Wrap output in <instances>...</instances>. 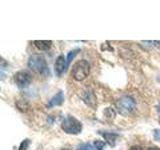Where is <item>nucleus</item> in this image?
<instances>
[{
  "mask_svg": "<svg viewBox=\"0 0 160 150\" xmlns=\"http://www.w3.org/2000/svg\"><path fill=\"white\" fill-rule=\"evenodd\" d=\"M28 67L33 71L43 75L49 73L46 60L41 55H32V56H30L28 60Z\"/></svg>",
  "mask_w": 160,
  "mask_h": 150,
  "instance_id": "f257e3e1",
  "label": "nucleus"
},
{
  "mask_svg": "<svg viewBox=\"0 0 160 150\" xmlns=\"http://www.w3.org/2000/svg\"><path fill=\"white\" fill-rule=\"evenodd\" d=\"M90 66L86 60H79L72 67L71 75L76 81H82L88 76Z\"/></svg>",
  "mask_w": 160,
  "mask_h": 150,
  "instance_id": "f03ea898",
  "label": "nucleus"
},
{
  "mask_svg": "<svg viewBox=\"0 0 160 150\" xmlns=\"http://www.w3.org/2000/svg\"><path fill=\"white\" fill-rule=\"evenodd\" d=\"M135 107H136V103H135L134 99L129 96H123L116 101V108L118 112L124 116L131 113Z\"/></svg>",
  "mask_w": 160,
  "mask_h": 150,
  "instance_id": "7ed1b4c3",
  "label": "nucleus"
},
{
  "mask_svg": "<svg viewBox=\"0 0 160 150\" xmlns=\"http://www.w3.org/2000/svg\"><path fill=\"white\" fill-rule=\"evenodd\" d=\"M61 128L64 132L68 134H78L82 130V124L76 118L72 116H67L62 121Z\"/></svg>",
  "mask_w": 160,
  "mask_h": 150,
  "instance_id": "20e7f679",
  "label": "nucleus"
},
{
  "mask_svg": "<svg viewBox=\"0 0 160 150\" xmlns=\"http://www.w3.org/2000/svg\"><path fill=\"white\" fill-rule=\"evenodd\" d=\"M31 80H32V78H31L30 73L27 71H24V70L18 71L14 75V81L19 88L28 87L29 84L31 83Z\"/></svg>",
  "mask_w": 160,
  "mask_h": 150,
  "instance_id": "39448f33",
  "label": "nucleus"
},
{
  "mask_svg": "<svg viewBox=\"0 0 160 150\" xmlns=\"http://www.w3.org/2000/svg\"><path fill=\"white\" fill-rule=\"evenodd\" d=\"M67 67L66 60H65L63 55H59L56 59V62L54 64V70L57 76H61L62 73L65 71V68Z\"/></svg>",
  "mask_w": 160,
  "mask_h": 150,
  "instance_id": "423d86ee",
  "label": "nucleus"
},
{
  "mask_svg": "<svg viewBox=\"0 0 160 150\" xmlns=\"http://www.w3.org/2000/svg\"><path fill=\"white\" fill-rule=\"evenodd\" d=\"M64 101V95H63V92L62 91H59L56 95H54V96L50 99V101L48 103L47 106L49 108L51 107H55V106H59V105H61Z\"/></svg>",
  "mask_w": 160,
  "mask_h": 150,
  "instance_id": "0eeeda50",
  "label": "nucleus"
},
{
  "mask_svg": "<svg viewBox=\"0 0 160 150\" xmlns=\"http://www.w3.org/2000/svg\"><path fill=\"white\" fill-rule=\"evenodd\" d=\"M33 43L39 50H48L52 45L51 40H35Z\"/></svg>",
  "mask_w": 160,
  "mask_h": 150,
  "instance_id": "6e6552de",
  "label": "nucleus"
},
{
  "mask_svg": "<svg viewBox=\"0 0 160 150\" xmlns=\"http://www.w3.org/2000/svg\"><path fill=\"white\" fill-rule=\"evenodd\" d=\"M102 136L104 137V139L106 140V142L110 145V146H114L115 141H116V139L118 137V134L112 133V132H104V133H102Z\"/></svg>",
  "mask_w": 160,
  "mask_h": 150,
  "instance_id": "1a4fd4ad",
  "label": "nucleus"
},
{
  "mask_svg": "<svg viewBox=\"0 0 160 150\" xmlns=\"http://www.w3.org/2000/svg\"><path fill=\"white\" fill-rule=\"evenodd\" d=\"M83 99H84V101L89 105V106H91L93 108L96 106V98H95V95L93 92L87 91L86 93H85V96L83 97Z\"/></svg>",
  "mask_w": 160,
  "mask_h": 150,
  "instance_id": "9d476101",
  "label": "nucleus"
},
{
  "mask_svg": "<svg viewBox=\"0 0 160 150\" xmlns=\"http://www.w3.org/2000/svg\"><path fill=\"white\" fill-rule=\"evenodd\" d=\"M80 51V49H74V50H72V51H70L69 53H68V55H67V60H66V63H67V67L69 66V64H70V62L72 61V60L74 59V57L76 56L77 55V53Z\"/></svg>",
  "mask_w": 160,
  "mask_h": 150,
  "instance_id": "9b49d317",
  "label": "nucleus"
},
{
  "mask_svg": "<svg viewBox=\"0 0 160 150\" xmlns=\"http://www.w3.org/2000/svg\"><path fill=\"white\" fill-rule=\"evenodd\" d=\"M93 145H94L95 150H103L105 147V143L103 141H101V140H95Z\"/></svg>",
  "mask_w": 160,
  "mask_h": 150,
  "instance_id": "f8f14e48",
  "label": "nucleus"
},
{
  "mask_svg": "<svg viewBox=\"0 0 160 150\" xmlns=\"http://www.w3.org/2000/svg\"><path fill=\"white\" fill-rule=\"evenodd\" d=\"M29 144H30V140L29 139L23 140V141L21 142V144H20V146H19V150H27Z\"/></svg>",
  "mask_w": 160,
  "mask_h": 150,
  "instance_id": "ddd939ff",
  "label": "nucleus"
},
{
  "mask_svg": "<svg viewBox=\"0 0 160 150\" xmlns=\"http://www.w3.org/2000/svg\"><path fill=\"white\" fill-rule=\"evenodd\" d=\"M104 113L109 118H114V116H115V111H114L112 108H107L106 110H105Z\"/></svg>",
  "mask_w": 160,
  "mask_h": 150,
  "instance_id": "4468645a",
  "label": "nucleus"
},
{
  "mask_svg": "<svg viewBox=\"0 0 160 150\" xmlns=\"http://www.w3.org/2000/svg\"><path fill=\"white\" fill-rule=\"evenodd\" d=\"M153 135H154V139L156 141H160V129H155Z\"/></svg>",
  "mask_w": 160,
  "mask_h": 150,
  "instance_id": "2eb2a0df",
  "label": "nucleus"
},
{
  "mask_svg": "<svg viewBox=\"0 0 160 150\" xmlns=\"http://www.w3.org/2000/svg\"><path fill=\"white\" fill-rule=\"evenodd\" d=\"M129 150H143V148L140 146H132L129 148Z\"/></svg>",
  "mask_w": 160,
  "mask_h": 150,
  "instance_id": "dca6fc26",
  "label": "nucleus"
},
{
  "mask_svg": "<svg viewBox=\"0 0 160 150\" xmlns=\"http://www.w3.org/2000/svg\"><path fill=\"white\" fill-rule=\"evenodd\" d=\"M147 150H160V148H157V147H149Z\"/></svg>",
  "mask_w": 160,
  "mask_h": 150,
  "instance_id": "f3484780",
  "label": "nucleus"
},
{
  "mask_svg": "<svg viewBox=\"0 0 160 150\" xmlns=\"http://www.w3.org/2000/svg\"><path fill=\"white\" fill-rule=\"evenodd\" d=\"M157 111L160 113V103H159V105H158V106H157Z\"/></svg>",
  "mask_w": 160,
  "mask_h": 150,
  "instance_id": "a211bd4d",
  "label": "nucleus"
},
{
  "mask_svg": "<svg viewBox=\"0 0 160 150\" xmlns=\"http://www.w3.org/2000/svg\"><path fill=\"white\" fill-rule=\"evenodd\" d=\"M61 150H69V149H61Z\"/></svg>",
  "mask_w": 160,
  "mask_h": 150,
  "instance_id": "6ab92c4d",
  "label": "nucleus"
},
{
  "mask_svg": "<svg viewBox=\"0 0 160 150\" xmlns=\"http://www.w3.org/2000/svg\"><path fill=\"white\" fill-rule=\"evenodd\" d=\"M158 121H159V123H160V117H159V120H158Z\"/></svg>",
  "mask_w": 160,
  "mask_h": 150,
  "instance_id": "aec40b11",
  "label": "nucleus"
}]
</instances>
